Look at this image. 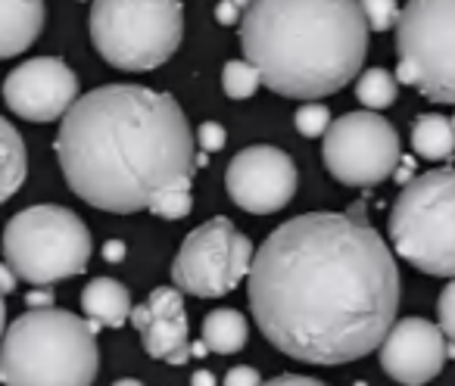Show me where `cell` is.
Masks as SVG:
<instances>
[{"mask_svg":"<svg viewBox=\"0 0 455 386\" xmlns=\"http://www.w3.org/2000/svg\"><path fill=\"white\" fill-rule=\"evenodd\" d=\"M399 268L384 237L343 212H309L266 237L250 268L262 336L309 365L374 352L399 309Z\"/></svg>","mask_w":455,"mask_h":386,"instance_id":"6da1fadb","label":"cell"},{"mask_svg":"<svg viewBox=\"0 0 455 386\" xmlns=\"http://www.w3.org/2000/svg\"><path fill=\"white\" fill-rule=\"evenodd\" d=\"M69 187L103 212L153 209L194 184L196 144L181 106L140 84H107L78 97L57 131Z\"/></svg>","mask_w":455,"mask_h":386,"instance_id":"7a4b0ae2","label":"cell"},{"mask_svg":"<svg viewBox=\"0 0 455 386\" xmlns=\"http://www.w3.org/2000/svg\"><path fill=\"white\" fill-rule=\"evenodd\" d=\"M359 0H250L241 44L262 84L281 97L318 100L359 75L368 53Z\"/></svg>","mask_w":455,"mask_h":386,"instance_id":"3957f363","label":"cell"},{"mask_svg":"<svg viewBox=\"0 0 455 386\" xmlns=\"http://www.w3.org/2000/svg\"><path fill=\"white\" fill-rule=\"evenodd\" d=\"M97 324L41 305L16 318L0 340L4 386H91L100 367Z\"/></svg>","mask_w":455,"mask_h":386,"instance_id":"277c9868","label":"cell"},{"mask_svg":"<svg viewBox=\"0 0 455 386\" xmlns=\"http://www.w3.org/2000/svg\"><path fill=\"white\" fill-rule=\"evenodd\" d=\"M390 243L411 268L455 278V171L411 177L390 212Z\"/></svg>","mask_w":455,"mask_h":386,"instance_id":"5b68a950","label":"cell"},{"mask_svg":"<svg viewBox=\"0 0 455 386\" xmlns=\"http://www.w3.org/2000/svg\"><path fill=\"white\" fill-rule=\"evenodd\" d=\"M181 35L178 0H94L91 7V38L113 69H159L178 51Z\"/></svg>","mask_w":455,"mask_h":386,"instance_id":"8992f818","label":"cell"},{"mask_svg":"<svg viewBox=\"0 0 455 386\" xmlns=\"http://www.w3.org/2000/svg\"><path fill=\"white\" fill-rule=\"evenodd\" d=\"M4 256L20 280L35 287L82 274L91 259V231L63 206H32L4 228Z\"/></svg>","mask_w":455,"mask_h":386,"instance_id":"52a82bcc","label":"cell"},{"mask_svg":"<svg viewBox=\"0 0 455 386\" xmlns=\"http://www.w3.org/2000/svg\"><path fill=\"white\" fill-rule=\"evenodd\" d=\"M396 78L455 106V0H409L396 22Z\"/></svg>","mask_w":455,"mask_h":386,"instance_id":"ba28073f","label":"cell"},{"mask_svg":"<svg viewBox=\"0 0 455 386\" xmlns=\"http://www.w3.org/2000/svg\"><path fill=\"white\" fill-rule=\"evenodd\" d=\"M253 256L250 240L228 218H209L206 225L184 237L172 262V280L178 290L190 296H225L243 278H250Z\"/></svg>","mask_w":455,"mask_h":386,"instance_id":"9c48e42d","label":"cell"},{"mask_svg":"<svg viewBox=\"0 0 455 386\" xmlns=\"http://www.w3.org/2000/svg\"><path fill=\"white\" fill-rule=\"evenodd\" d=\"M322 156L328 171L347 187H374L396 171L399 134L378 113H347L324 131Z\"/></svg>","mask_w":455,"mask_h":386,"instance_id":"30bf717a","label":"cell"},{"mask_svg":"<svg viewBox=\"0 0 455 386\" xmlns=\"http://www.w3.org/2000/svg\"><path fill=\"white\" fill-rule=\"evenodd\" d=\"M228 193L243 212L268 216L284 209L297 193V165L278 146H247L228 165Z\"/></svg>","mask_w":455,"mask_h":386,"instance_id":"8fae6325","label":"cell"},{"mask_svg":"<svg viewBox=\"0 0 455 386\" xmlns=\"http://www.w3.org/2000/svg\"><path fill=\"white\" fill-rule=\"evenodd\" d=\"M4 100L16 115L28 122H57L76 106L78 75L63 59H28L7 75Z\"/></svg>","mask_w":455,"mask_h":386,"instance_id":"7c38bea8","label":"cell"},{"mask_svg":"<svg viewBox=\"0 0 455 386\" xmlns=\"http://www.w3.org/2000/svg\"><path fill=\"white\" fill-rule=\"evenodd\" d=\"M446 334L424 318H403L380 343V367L405 386H424L446 365Z\"/></svg>","mask_w":455,"mask_h":386,"instance_id":"4fadbf2b","label":"cell"},{"mask_svg":"<svg viewBox=\"0 0 455 386\" xmlns=\"http://www.w3.org/2000/svg\"><path fill=\"white\" fill-rule=\"evenodd\" d=\"M132 321L150 358L165 365L190 361L194 343L188 336V315H184V299L178 287H156L138 309H132Z\"/></svg>","mask_w":455,"mask_h":386,"instance_id":"5bb4252c","label":"cell"},{"mask_svg":"<svg viewBox=\"0 0 455 386\" xmlns=\"http://www.w3.org/2000/svg\"><path fill=\"white\" fill-rule=\"evenodd\" d=\"M44 28V0H0V59L20 57Z\"/></svg>","mask_w":455,"mask_h":386,"instance_id":"9a60e30c","label":"cell"},{"mask_svg":"<svg viewBox=\"0 0 455 386\" xmlns=\"http://www.w3.org/2000/svg\"><path fill=\"white\" fill-rule=\"evenodd\" d=\"M84 318L97 327H122L132 318V299L128 290L113 278H97L82 293Z\"/></svg>","mask_w":455,"mask_h":386,"instance_id":"2e32d148","label":"cell"},{"mask_svg":"<svg viewBox=\"0 0 455 386\" xmlns=\"http://www.w3.org/2000/svg\"><path fill=\"white\" fill-rule=\"evenodd\" d=\"M28 175V153L20 131L0 119V203H7Z\"/></svg>","mask_w":455,"mask_h":386,"instance_id":"e0dca14e","label":"cell"},{"mask_svg":"<svg viewBox=\"0 0 455 386\" xmlns=\"http://www.w3.org/2000/svg\"><path fill=\"white\" fill-rule=\"evenodd\" d=\"M247 318L237 309H215L212 315H206L203 321V343H206L209 352L219 355H235L247 343Z\"/></svg>","mask_w":455,"mask_h":386,"instance_id":"ac0fdd59","label":"cell"},{"mask_svg":"<svg viewBox=\"0 0 455 386\" xmlns=\"http://www.w3.org/2000/svg\"><path fill=\"white\" fill-rule=\"evenodd\" d=\"M411 146L418 156L430 159H449L455 153V125L446 115H418V122L411 125Z\"/></svg>","mask_w":455,"mask_h":386,"instance_id":"d6986e66","label":"cell"},{"mask_svg":"<svg viewBox=\"0 0 455 386\" xmlns=\"http://www.w3.org/2000/svg\"><path fill=\"white\" fill-rule=\"evenodd\" d=\"M396 78L390 75L387 69H368L362 72V78L355 82V97H359L362 106H368L374 113V109H387L396 103Z\"/></svg>","mask_w":455,"mask_h":386,"instance_id":"ffe728a7","label":"cell"},{"mask_svg":"<svg viewBox=\"0 0 455 386\" xmlns=\"http://www.w3.org/2000/svg\"><path fill=\"white\" fill-rule=\"evenodd\" d=\"M262 84V75L250 59H231L225 63V72H221V88L231 100H247V97L256 94V88Z\"/></svg>","mask_w":455,"mask_h":386,"instance_id":"44dd1931","label":"cell"},{"mask_svg":"<svg viewBox=\"0 0 455 386\" xmlns=\"http://www.w3.org/2000/svg\"><path fill=\"white\" fill-rule=\"evenodd\" d=\"M362 13H365V22L371 32H387L399 22V4L396 0H359Z\"/></svg>","mask_w":455,"mask_h":386,"instance_id":"7402d4cb","label":"cell"},{"mask_svg":"<svg viewBox=\"0 0 455 386\" xmlns=\"http://www.w3.org/2000/svg\"><path fill=\"white\" fill-rule=\"evenodd\" d=\"M293 119H297V131L306 134V138H322V134L331 128L328 106H324V103H315V100H309L306 106H299Z\"/></svg>","mask_w":455,"mask_h":386,"instance_id":"603a6c76","label":"cell"},{"mask_svg":"<svg viewBox=\"0 0 455 386\" xmlns=\"http://www.w3.org/2000/svg\"><path fill=\"white\" fill-rule=\"evenodd\" d=\"M190 206H194V200H190V187H178V190H169V193H165V197L159 200L150 212L159 218H169V222H178V218L188 216Z\"/></svg>","mask_w":455,"mask_h":386,"instance_id":"cb8c5ba5","label":"cell"},{"mask_svg":"<svg viewBox=\"0 0 455 386\" xmlns=\"http://www.w3.org/2000/svg\"><path fill=\"white\" fill-rule=\"evenodd\" d=\"M436 315H440V327L449 343H455V280L446 284V290L436 299Z\"/></svg>","mask_w":455,"mask_h":386,"instance_id":"d4e9b609","label":"cell"},{"mask_svg":"<svg viewBox=\"0 0 455 386\" xmlns=\"http://www.w3.org/2000/svg\"><path fill=\"white\" fill-rule=\"evenodd\" d=\"M225 140H228V131L219 125V122H203L200 131H196V144H200V150H206V153L221 150Z\"/></svg>","mask_w":455,"mask_h":386,"instance_id":"484cf974","label":"cell"},{"mask_svg":"<svg viewBox=\"0 0 455 386\" xmlns=\"http://www.w3.org/2000/svg\"><path fill=\"white\" fill-rule=\"evenodd\" d=\"M225 386H262L259 380V371L250 365H241V367H231L225 374Z\"/></svg>","mask_w":455,"mask_h":386,"instance_id":"4316f807","label":"cell"},{"mask_svg":"<svg viewBox=\"0 0 455 386\" xmlns=\"http://www.w3.org/2000/svg\"><path fill=\"white\" fill-rule=\"evenodd\" d=\"M262 386H324L322 380H315V377H299V374H284V377H275V380H268V383H262Z\"/></svg>","mask_w":455,"mask_h":386,"instance_id":"83f0119b","label":"cell"},{"mask_svg":"<svg viewBox=\"0 0 455 386\" xmlns=\"http://www.w3.org/2000/svg\"><path fill=\"white\" fill-rule=\"evenodd\" d=\"M16 284H20V278H16V272L7 265V262H0V293L7 296V293L16 290Z\"/></svg>","mask_w":455,"mask_h":386,"instance_id":"f1b7e54d","label":"cell"},{"mask_svg":"<svg viewBox=\"0 0 455 386\" xmlns=\"http://www.w3.org/2000/svg\"><path fill=\"white\" fill-rule=\"evenodd\" d=\"M103 256H107L109 262H122V259H125V243L109 240L107 247H103Z\"/></svg>","mask_w":455,"mask_h":386,"instance_id":"f546056e","label":"cell"},{"mask_svg":"<svg viewBox=\"0 0 455 386\" xmlns=\"http://www.w3.org/2000/svg\"><path fill=\"white\" fill-rule=\"evenodd\" d=\"M237 7H241V4H221V7H219V22H225V26H228V22H235V10Z\"/></svg>","mask_w":455,"mask_h":386,"instance_id":"4dcf8cb0","label":"cell"},{"mask_svg":"<svg viewBox=\"0 0 455 386\" xmlns=\"http://www.w3.org/2000/svg\"><path fill=\"white\" fill-rule=\"evenodd\" d=\"M194 386H215V377L209 371H196L194 374Z\"/></svg>","mask_w":455,"mask_h":386,"instance_id":"1f68e13d","label":"cell"},{"mask_svg":"<svg viewBox=\"0 0 455 386\" xmlns=\"http://www.w3.org/2000/svg\"><path fill=\"white\" fill-rule=\"evenodd\" d=\"M7 305H4V293H0V340H4V334H7Z\"/></svg>","mask_w":455,"mask_h":386,"instance_id":"d6a6232c","label":"cell"},{"mask_svg":"<svg viewBox=\"0 0 455 386\" xmlns=\"http://www.w3.org/2000/svg\"><path fill=\"white\" fill-rule=\"evenodd\" d=\"M113 386H144V383H140V380H116Z\"/></svg>","mask_w":455,"mask_h":386,"instance_id":"836d02e7","label":"cell"},{"mask_svg":"<svg viewBox=\"0 0 455 386\" xmlns=\"http://www.w3.org/2000/svg\"><path fill=\"white\" fill-rule=\"evenodd\" d=\"M452 125H455V119H452Z\"/></svg>","mask_w":455,"mask_h":386,"instance_id":"e575fe53","label":"cell"}]
</instances>
